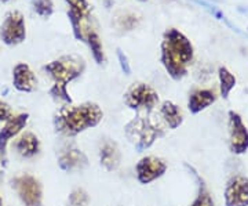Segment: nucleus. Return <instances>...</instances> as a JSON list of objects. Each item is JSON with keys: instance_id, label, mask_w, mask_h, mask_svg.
Returning a JSON list of instances; mask_svg holds the SVG:
<instances>
[{"instance_id": "1", "label": "nucleus", "mask_w": 248, "mask_h": 206, "mask_svg": "<svg viewBox=\"0 0 248 206\" xmlns=\"http://www.w3.org/2000/svg\"><path fill=\"white\" fill-rule=\"evenodd\" d=\"M160 61L171 79L181 81L187 75L189 65L195 58V49L181 31L170 28L163 35Z\"/></svg>"}, {"instance_id": "2", "label": "nucleus", "mask_w": 248, "mask_h": 206, "mask_svg": "<svg viewBox=\"0 0 248 206\" xmlns=\"http://www.w3.org/2000/svg\"><path fill=\"white\" fill-rule=\"evenodd\" d=\"M104 119V111L95 103H83L79 105L66 104L54 115L53 125L57 133L65 137H75L98 126Z\"/></svg>"}, {"instance_id": "3", "label": "nucleus", "mask_w": 248, "mask_h": 206, "mask_svg": "<svg viewBox=\"0 0 248 206\" xmlns=\"http://www.w3.org/2000/svg\"><path fill=\"white\" fill-rule=\"evenodd\" d=\"M43 69L47 72V75L53 81V86L50 89V96L55 101L72 104L73 100L68 91V85L83 75V72L86 69L84 60L76 54L62 55L60 58L45 65Z\"/></svg>"}, {"instance_id": "4", "label": "nucleus", "mask_w": 248, "mask_h": 206, "mask_svg": "<svg viewBox=\"0 0 248 206\" xmlns=\"http://www.w3.org/2000/svg\"><path fill=\"white\" fill-rule=\"evenodd\" d=\"M167 127L160 119L159 114H137L124 126V136L133 144L137 153L146 151L157 140L166 136Z\"/></svg>"}, {"instance_id": "5", "label": "nucleus", "mask_w": 248, "mask_h": 206, "mask_svg": "<svg viewBox=\"0 0 248 206\" xmlns=\"http://www.w3.org/2000/svg\"><path fill=\"white\" fill-rule=\"evenodd\" d=\"M123 99L124 104L137 114H151L159 104V93L146 83H134Z\"/></svg>"}, {"instance_id": "6", "label": "nucleus", "mask_w": 248, "mask_h": 206, "mask_svg": "<svg viewBox=\"0 0 248 206\" xmlns=\"http://www.w3.org/2000/svg\"><path fill=\"white\" fill-rule=\"evenodd\" d=\"M13 189L25 206H42L43 204L42 183L29 173L16 176L13 179Z\"/></svg>"}, {"instance_id": "7", "label": "nucleus", "mask_w": 248, "mask_h": 206, "mask_svg": "<svg viewBox=\"0 0 248 206\" xmlns=\"http://www.w3.org/2000/svg\"><path fill=\"white\" fill-rule=\"evenodd\" d=\"M0 39L7 46H16L27 39V27L22 13L9 11L0 27Z\"/></svg>"}, {"instance_id": "8", "label": "nucleus", "mask_w": 248, "mask_h": 206, "mask_svg": "<svg viewBox=\"0 0 248 206\" xmlns=\"http://www.w3.org/2000/svg\"><path fill=\"white\" fill-rule=\"evenodd\" d=\"M229 150L234 155H243L248 151V127L236 111L228 112Z\"/></svg>"}, {"instance_id": "9", "label": "nucleus", "mask_w": 248, "mask_h": 206, "mask_svg": "<svg viewBox=\"0 0 248 206\" xmlns=\"http://www.w3.org/2000/svg\"><path fill=\"white\" fill-rule=\"evenodd\" d=\"M58 166L68 173L84 171L89 166V158L75 143H68L58 151Z\"/></svg>"}, {"instance_id": "10", "label": "nucleus", "mask_w": 248, "mask_h": 206, "mask_svg": "<svg viewBox=\"0 0 248 206\" xmlns=\"http://www.w3.org/2000/svg\"><path fill=\"white\" fill-rule=\"evenodd\" d=\"M166 172H167V163L155 155L143 156L135 166L137 180L142 186L151 184L155 180L163 177Z\"/></svg>"}, {"instance_id": "11", "label": "nucleus", "mask_w": 248, "mask_h": 206, "mask_svg": "<svg viewBox=\"0 0 248 206\" xmlns=\"http://www.w3.org/2000/svg\"><path fill=\"white\" fill-rule=\"evenodd\" d=\"M225 206H248V177L236 174L225 187Z\"/></svg>"}, {"instance_id": "12", "label": "nucleus", "mask_w": 248, "mask_h": 206, "mask_svg": "<svg viewBox=\"0 0 248 206\" xmlns=\"http://www.w3.org/2000/svg\"><path fill=\"white\" fill-rule=\"evenodd\" d=\"M29 115L28 114H17L13 115L6 120L4 126L0 130V156L6 162V150H7V144L10 140H13L14 137H17L28 123Z\"/></svg>"}, {"instance_id": "13", "label": "nucleus", "mask_w": 248, "mask_h": 206, "mask_svg": "<svg viewBox=\"0 0 248 206\" xmlns=\"http://www.w3.org/2000/svg\"><path fill=\"white\" fill-rule=\"evenodd\" d=\"M99 163L108 172H115L122 163V153L116 141L104 140L99 147Z\"/></svg>"}, {"instance_id": "14", "label": "nucleus", "mask_w": 248, "mask_h": 206, "mask_svg": "<svg viewBox=\"0 0 248 206\" xmlns=\"http://www.w3.org/2000/svg\"><path fill=\"white\" fill-rule=\"evenodd\" d=\"M13 85L18 91L32 93L37 86V78L25 63H19L13 69Z\"/></svg>"}, {"instance_id": "15", "label": "nucleus", "mask_w": 248, "mask_h": 206, "mask_svg": "<svg viewBox=\"0 0 248 206\" xmlns=\"http://www.w3.org/2000/svg\"><path fill=\"white\" fill-rule=\"evenodd\" d=\"M217 101V93L214 89H203V87H196L189 93L187 100V108L190 114H200L202 111L207 109L210 105H213Z\"/></svg>"}, {"instance_id": "16", "label": "nucleus", "mask_w": 248, "mask_h": 206, "mask_svg": "<svg viewBox=\"0 0 248 206\" xmlns=\"http://www.w3.org/2000/svg\"><path fill=\"white\" fill-rule=\"evenodd\" d=\"M17 154L24 159H32L40 153V140L32 132H25L19 136L14 143Z\"/></svg>"}, {"instance_id": "17", "label": "nucleus", "mask_w": 248, "mask_h": 206, "mask_svg": "<svg viewBox=\"0 0 248 206\" xmlns=\"http://www.w3.org/2000/svg\"><path fill=\"white\" fill-rule=\"evenodd\" d=\"M159 117L167 129L175 130L184 123V112L182 109L172 101H164L159 108Z\"/></svg>"}, {"instance_id": "18", "label": "nucleus", "mask_w": 248, "mask_h": 206, "mask_svg": "<svg viewBox=\"0 0 248 206\" xmlns=\"http://www.w3.org/2000/svg\"><path fill=\"white\" fill-rule=\"evenodd\" d=\"M185 166L187 168V171L192 172V176L196 180V189H197L195 198H193L192 204L189 206H217L215 205V201H214L213 195H211V192H210V189L207 187V184H205L203 177L192 166H189V165H185Z\"/></svg>"}, {"instance_id": "19", "label": "nucleus", "mask_w": 248, "mask_h": 206, "mask_svg": "<svg viewBox=\"0 0 248 206\" xmlns=\"http://www.w3.org/2000/svg\"><path fill=\"white\" fill-rule=\"evenodd\" d=\"M218 78H219V91L221 96L226 100L229 97L231 91L236 86V76L232 73L226 67H219L218 68Z\"/></svg>"}, {"instance_id": "20", "label": "nucleus", "mask_w": 248, "mask_h": 206, "mask_svg": "<svg viewBox=\"0 0 248 206\" xmlns=\"http://www.w3.org/2000/svg\"><path fill=\"white\" fill-rule=\"evenodd\" d=\"M86 43L89 45L91 54H93V58L95 60V63L98 65L105 63V53H104V47L101 43V39L99 36L94 32V31H90L86 34Z\"/></svg>"}, {"instance_id": "21", "label": "nucleus", "mask_w": 248, "mask_h": 206, "mask_svg": "<svg viewBox=\"0 0 248 206\" xmlns=\"http://www.w3.org/2000/svg\"><path fill=\"white\" fill-rule=\"evenodd\" d=\"M190 1H193V3H196V4L202 6V7L207 10V11H208V13H210L211 16H214V17L217 18L218 21H222V22H225V24H226L228 27L231 28V29H233L234 32H237V34H243V32L240 31L239 28L236 27V25H233V24H232L231 21H229V19L226 18V16H225V14L222 13L221 10L218 9L217 6H214V4H211L210 1H205V0H190Z\"/></svg>"}, {"instance_id": "22", "label": "nucleus", "mask_w": 248, "mask_h": 206, "mask_svg": "<svg viewBox=\"0 0 248 206\" xmlns=\"http://www.w3.org/2000/svg\"><path fill=\"white\" fill-rule=\"evenodd\" d=\"M66 3H68V6H69V10H68V11H71L75 16L80 17L83 21L90 17L91 6H90L87 0H66Z\"/></svg>"}, {"instance_id": "23", "label": "nucleus", "mask_w": 248, "mask_h": 206, "mask_svg": "<svg viewBox=\"0 0 248 206\" xmlns=\"http://www.w3.org/2000/svg\"><path fill=\"white\" fill-rule=\"evenodd\" d=\"M32 7L35 10L36 14L42 18L51 17L54 13L53 0H33Z\"/></svg>"}, {"instance_id": "24", "label": "nucleus", "mask_w": 248, "mask_h": 206, "mask_svg": "<svg viewBox=\"0 0 248 206\" xmlns=\"http://www.w3.org/2000/svg\"><path fill=\"white\" fill-rule=\"evenodd\" d=\"M68 202L71 206H87L90 202L89 192L84 189H75L69 194V198H68Z\"/></svg>"}, {"instance_id": "25", "label": "nucleus", "mask_w": 248, "mask_h": 206, "mask_svg": "<svg viewBox=\"0 0 248 206\" xmlns=\"http://www.w3.org/2000/svg\"><path fill=\"white\" fill-rule=\"evenodd\" d=\"M138 21L140 18L137 17L135 14H128V13H124L122 17H116V27L119 29H123V31H131L134 28L138 25Z\"/></svg>"}, {"instance_id": "26", "label": "nucleus", "mask_w": 248, "mask_h": 206, "mask_svg": "<svg viewBox=\"0 0 248 206\" xmlns=\"http://www.w3.org/2000/svg\"><path fill=\"white\" fill-rule=\"evenodd\" d=\"M116 53H117V60H119V64H120V68H122V71H123L124 75H131V65L128 63V58H127V55L124 54V52H122L120 49H117L116 50Z\"/></svg>"}, {"instance_id": "27", "label": "nucleus", "mask_w": 248, "mask_h": 206, "mask_svg": "<svg viewBox=\"0 0 248 206\" xmlns=\"http://www.w3.org/2000/svg\"><path fill=\"white\" fill-rule=\"evenodd\" d=\"M13 109L7 103H4L3 100H0V122H6L7 119L13 117Z\"/></svg>"}, {"instance_id": "28", "label": "nucleus", "mask_w": 248, "mask_h": 206, "mask_svg": "<svg viewBox=\"0 0 248 206\" xmlns=\"http://www.w3.org/2000/svg\"><path fill=\"white\" fill-rule=\"evenodd\" d=\"M237 10H239L240 13H246V14H248V7H243V6H240Z\"/></svg>"}, {"instance_id": "29", "label": "nucleus", "mask_w": 248, "mask_h": 206, "mask_svg": "<svg viewBox=\"0 0 248 206\" xmlns=\"http://www.w3.org/2000/svg\"><path fill=\"white\" fill-rule=\"evenodd\" d=\"M0 206H3V201H1V197H0Z\"/></svg>"}, {"instance_id": "30", "label": "nucleus", "mask_w": 248, "mask_h": 206, "mask_svg": "<svg viewBox=\"0 0 248 206\" xmlns=\"http://www.w3.org/2000/svg\"><path fill=\"white\" fill-rule=\"evenodd\" d=\"M0 1H10V0H0Z\"/></svg>"}, {"instance_id": "31", "label": "nucleus", "mask_w": 248, "mask_h": 206, "mask_svg": "<svg viewBox=\"0 0 248 206\" xmlns=\"http://www.w3.org/2000/svg\"><path fill=\"white\" fill-rule=\"evenodd\" d=\"M141 1H146V0H141Z\"/></svg>"}]
</instances>
